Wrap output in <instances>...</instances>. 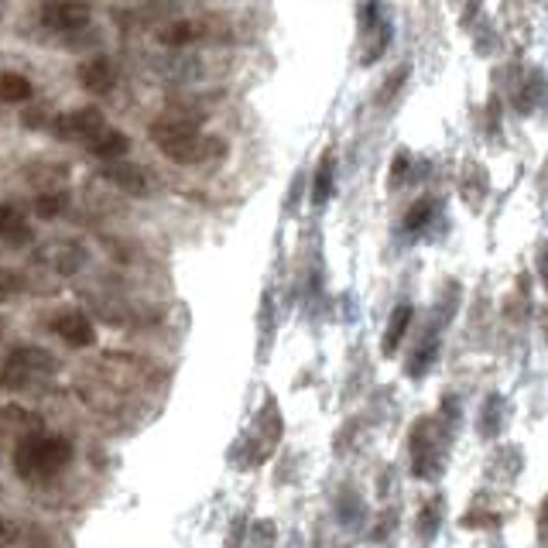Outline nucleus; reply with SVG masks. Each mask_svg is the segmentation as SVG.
<instances>
[{
  "label": "nucleus",
  "mask_w": 548,
  "mask_h": 548,
  "mask_svg": "<svg viewBox=\"0 0 548 548\" xmlns=\"http://www.w3.org/2000/svg\"><path fill=\"white\" fill-rule=\"evenodd\" d=\"M438 525H442V497H432L425 511H421V518H418V528H421V538L425 542H432L436 538Z\"/></svg>",
  "instance_id": "obj_17"
},
{
  "label": "nucleus",
  "mask_w": 548,
  "mask_h": 548,
  "mask_svg": "<svg viewBox=\"0 0 548 548\" xmlns=\"http://www.w3.org/2000/svg\"><path fill=\"white\" fill-rule=\"evenodd\" d=\"M69 462H72V446L59 436L24 438L14 449V473L24 483H45L48 477L62 473Z\"/></svg>",
  "instance_id": "obj_2"
},
{
  "label": "nucleus",
  "mask_w": 548,
  "mask_h": 548,
  "mask_svg": "<svg viewBox=\"0 0 548 548\" xmlns=\"http://www.w3.org/2000/svg\"><path fill=\"white\" fill-rule=\"evenodd\" d=\"M538 542H542V548H548V494L542 501V511H538Z\"/></svg>",
  "instance_id": "obj_24"
},
{
  "label": "nucleus",
  "mask_w": 548,
  "mask_h": 548,
  "mask_svg": "<svg viewBox=\"0 0 548 548\" xmlns=\"http://www.w3.org/2000/svg\"><path fill=\"white\" fill-rule=\"evenodd\" d=\"M89 151L96 154V158H103V161H117V158H124V154L131 151V141H127V134L103 127V131L89 141Z\"/></svg>",
  "instance_id": "obj_9"
},
{
  "label": "nucleus",
  "mask_w": 548,
  "mask_h": 548,
  "mask_svg": "<svg viewBox=\"0 0 548 548\" xmlns=\"http://www.w3.org/2000/svg\"><path fill=\"white\" fill-rule=\"evenodd\" d=\"M0 237L11 243V247L31 243V226L24 223L21 209H14V206H0Z\"/></svg>",
  "instance_id": "obj_11"
},
{
  "label": "nucleus",
  "mask_w": 548,
  "mask_h": 548,
  "mask_svg": "<svg viewBox=\"0 0 548 548\" xmlns=\"http://www.w3.org/2000/svg\"><path fill=\"white\" fill-rule=\"evenodd\" d=\"M18 538V531H14V525L7 521V518H0V545H11Z\"/></svg>",
  "instance_id": "obj_26"
},
{
  "label": "nucleus",
  "mask_w": 548,
  "mask_h": 548,
  "mask_svg": "<svg viewBox=\"0 0 548 548\" xmlns=\"http://www.w3.org/2000/svg\"><path fill=\"white\" fill-rule=\"evenodd\" d=\"M408 172V154H397L395 158V185L401 182V176Z\"/></svg>",
  "instance_id": "obj_27"
},
{
  "label": "nucleus",
  "mask_w": 548,
  "mask_h": 548,
  "mask_svg": "<svg viewBox=\"0 0 548 548\" xmlns=\"http://www.w3.org/2000/svg\"><path fill=\"white\" fill-rule=\"evenodd\" d=\"M412 470L421 480H432L442 470V449H438L436 438V421H418L412 429Z\"/></svg>",
  "instance_id": "obj_4"
},
{
  "label": "nucleus",
  "mask_w": 548,
  "mask_h": 548,
  "mask_svg": "<svg viewBox=\"0 0 548 548\" xmlns=\"http://www.w3.org/2000/svg\"><path fill=\"white\" fill-rule=\"evenodd\" d=\"M31 96V83L21 72H4L0 76V100L4 103H24Z\"/></svg>",
  "instance_id": "obj_13"
},
{
  "label": "nucleus",
  "mask_w": 548,
  "mask_h": 548,
  "mask_svg": "<svg viewBox=\"0 0 548 548\" xmlns=\"http://www.w3.org/2000/svg\"><path fill=\"white\" fill-rule=\"evenodd\" d=\"M408 326H412V306H408V302H401V306L391 312V319H388V329H384V343H380V350L388 353V356L397 353V347H401V339H405Z\"/></svg>",
  "instance_id": "obj_12"
},
{
  "label": "nucleus",
  "mask_w": 548,
  "mask_h": 548,
  "mask_svg": "<svg viewBox=\"0 0 548 548\" xmlns=\"http://www.w3.org/2000/svg\"><path fill=\"white\" fill-rule=\"evenodd\" d=\"M432 213H436V202H432V199H418L415 206L408 209V217H405V230H408V233H418V230L432 219Z\"/></svg>",
  "instance_id": "obj_18"
},
{
  "label": "nucleus",
  "mask_w": 548,
  "mask_h": 548,
  "mask_svg": "<svg viewBox=\"0 0 548 548\" xmlns=\"http://www.w3.org/2000/svg\"><path fill=\"white\" fill-rule=\"evenodd\" d=\"M504 397L490 395L487 397V405H483V415H480V436L494 438L501 432V425H504Z\"/></svg>",
  "instance_id": "obj_14"
},
{
  "label": "nucleus",
  "mask_w": 548,
  "mask_h": 548,
  "mask_svg": "<svg viewBox=\"0 0 548 548\" xmlns=\"http://www.w3.org/2000/svg\"><path fill=\"white\" fill-rule=\"evenodd\" d=\"M103 178L113 182L117 189L131 192V196H148V189H151L144 168H141V165H131V161H110L107 168H103Z\"/></svg>",
  "instance_id": "obj_7"
},
{
  "label": "nucleus",
  "mask_w": 548,
  "mask_h": 548,
  "mask_svg": "<svg viewBox=\"0 0 548 548\" xmlns=\"http://www.w3.org/2000/svg\"><path fill=\"white\" fill-rule=\"evenodd\" d=\"M332 172H336V161H332V154H326V158L319 161L315 185H312V202H315V206H323V202L332 196Z\"/></svg>",
  "instance_id": "obj_16"
},
{
  "label": "nucleus",
  "mask_w": 548,
  "mask_h": 548,
  "mask_svg": "<svg viewBox=\"0 0 548 548\" xmlns=\"http://www.w3.org/2000/svg\"><path fill=\"white\" fill-rule=\"evenodd\" d=\"M55 371V356L42 347H18L7 353L4 367H0V384L7 391H24L28 384H35L38 377Z\"/></svg>",
  "instance_id": "obj_3"
},
{
  "label": "nucleus",
  "mask_w": 548,
  "mask_h": 548,
  "mask_svg": "<svg viewBox=\"0 0 548 548\" xmlns=\"http://www.w3.org/2000/svg\"><path fill=\"white\" fill-rule=\"evenodd\" d=\"M21 291V274L18 271H0V302L14 299Z\"/></svg>",
  "instance_id": "obj_22"
},
{
  "label": "nucleus",
  "mask_w": 548,
  "mask_h": 548,
  "mask_svg": "<svg viewBox=\"0 0 548 548\" xmlns=\"http://www.w3.org/2000/svg\"><path fill=\"white\" fill-rule=\"evenodd\" d=\"M4 415L11 418V421H24V425H38V415H31V412H24V408H4Z\"/></svg>",
  "instance_id": "obj_25"
},
{
  "label": "nucleus",
  "mask_w": 548,
  "mask_h": 548,
  "mask_svg": "<svg viewBox=\"0 0 548 548\" xmlns=\"http://www.w3.org/2000/svg\"><path fill=\"white\" fill-rule=\"evenodd\" d=\"M83 261H86V250H83V247H66V250H62V258L55 261V267H59L62 274H72V271H79V267H83Z\"/></svg>",
  "instance_id": "obj_21"
},
{
  "label": "nucleus",
  "mask_w": 548,
  "mask_h": 548,
  "mask_svg": "<svg viewBox=\"0 0 548 548\" xmlns=\"http://www.w3.org/2000/svg\"><path fill=\"white\" fill-rule=\"evenodd\" d=\"M462 525L466 528H477V525L497 528L501 525V518H497V514H466V518H462Z\"/></svg>",
  "instance_id": "obj_23"
},
{
  "label": "nucleus",
  "mask_w": 548,
  "mask_h": 548,
  "mask_svg": "<svg viewBox=\"0 0 548 548\" xmlns=\"http://www.w3.org/2000/svg\"><path fill=\"white\" fill-rule=\"evenodd\" d=\"M151 141L161 148V154H168L178 165H202V161H213L226 151L223 141L217 137H202L199 134V120L196 117H185V113H165L151 124Z\"/></svg>",
  "instance_id": "obj_1"
},
{
  "label": "nucleus",
  "mask_w": 548,
  "mask_h": 548,
  "mask_svg": "<svg viewBox=\"0 0 548 548\" xmlns=\"http://www.w3.org/2000/svg\"><path fill=\"white\" fill-rule=\"evenodd\" d=\"M113 66H110L107 59L100 55V59H89L86 66L79 69V83H83V89H89V93H110L113 89Z\"/></svg>",
  "instance_id": "obj_10"
},
{
  "label": "nucleus",
  "mask_w": 548,
  "mask_h": 548,
  "mask_svg": "<svg viewBox=\"0 0 548 548\" xmlns=\"http://www.w3.org/2000/svg\"><path fill=\"white\" fill-rule=\"evenodd\" d=\"M55 336H62L66 343L72 347H93V339H96V332H93V323H89L83 312H66V315H59L55 323Z\"/></svg>",
  "instance_id": "obj_8"
},
{
  "label": "nucleus",
  "mask_w": 548,
  "mask_h": 548,
  "mask_svg": "<svg viewBox=\"0 0 548 548\" xmlns=\"http://www.w3.org/2000/svg\"><path fill=\"white\" fill-rule=\"evenodd\" d=\"M62 209H66V196H62V192H45V196H38V202H35V213L42 219H55Z\"/></svg>",
  "instance_id": "obj_20"
},
{
  "label": "nucleus",
  "mask_w": 548,
  "mask_h": 548,
  "mask_svg": "<svg viewBox=\"0 0 548 548\" xmlns=\"http://www.w3.org/2000/svg\"><path fill=\"white\" fill-rule=\"evenodd\" d=\"M107 127V120H103V113L96 107H86V110H76V113H66V117H55V124H52V131L59 141H93L96 134Z\"/></svg>",
  "instance_id": "obj_5"
},
{
  "label": "nucleus",
  "mask_w": 548,
  "mask_h": 548,
  "mask_svg": "<svg viewBox=\"0 0 548 548\" xmlns=\"http://www.w3.org/2000/svg\"><path fill=\"white\" fill-rule=\"evenodd\" d=\"M436 350H438V339H436V336H429V339L421 343V350L412 356V364H408V373H412V377H421V373L432 367V360H436Z\"/></svg>",
  "instance_id": "obj_19"
},
{
  "label": "nucleus",
  "mask_w": 548,
  "mask_h": 548,
  "mask_svg": "<svg viewBox=\"0 0 548 548\" xmlns=\"http://www.w3.org/2000/svg\"><path fill=\"white\" fill-rule=\"evenodd\" d=\"M196 35L199 31H196V24L192 21H172V24H165V28L158 31V42L168 45V48H182V45L192 42Z\"/></svg>",
  "instance_id": "obj_15"
},
{
  "label": "nucleus",
  "mask_w": 548,
  "mask_h": 548,
  "mask_svg": "<svg viewBox=\"0 0 548 548\" xmlns=\"http://www.w3.org/2000/svg\"><path fill=\"white\" fill-rule=\"evenodd\" d=\"M42 18L55 31H83L89 24V7L86 4H76V0H55V4L45 7Z\"/></svg>",
  "instance_id": "obj_6"
}]
</instances>
